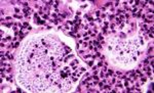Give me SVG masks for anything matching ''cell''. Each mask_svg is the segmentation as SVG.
<instances>
[{"label":"cell","instance_id":"cell-1","mask_svg":"<svg viewBox=\"0 0 154 93\" xmlns=\"http://www.w3.org/2000/svg\"><path fill=\"white\" fill-rule=\"evenodd\" d=\"M63 54V47L51 36L33 38L19 58V82L32 92L51 91L56 85L61 90V74L54 68Z\"/></svg>","mask_w":154,"mask_h":93},{"label":"cell","instance_id":"cell-2","mask_svg":"<svg viewBox=\"0 0 154 93\" xmlns=\"http://www.w3.org/2000/svg\"><path fill=\"white\" fill-rule=\"evenodd\" d=\"M115 52L118 53L117 60L119 62H122L125 63H130L136 60L135 54L137 52L139 45L137 43V41L131 40L128 42L125 43H119L116 44L115 46Z\"/></svg>","mask_w":154,"mask_h":93}]
</instances>
